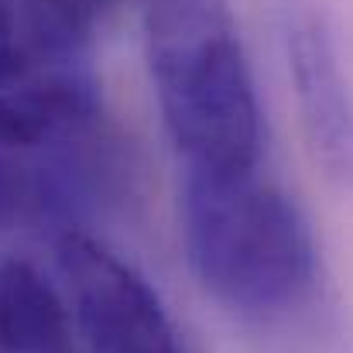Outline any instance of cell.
<instances>
[{"instance_id":"1","label":"cell","mask_w":353,"mask_h":353,"mask_svg":"<svg viewBox=\"0 0 353 353\" xmlns=\"http://www.w3.org/2000/svg\"><path fill=\"white\" fill-rule=\"evenodd\" d=\"M158 110L185 172L261 161V103L230 0H137Z\"/></svg>"},{"instance_id":"2","label":"cell","mask_w":353,"mask_h":353,"mask_svg":"<svg viewBox=\"0 0 353 353\" xmlns=\"http://www.w3.org/2000/svg\"><path fill=\"white\" fill-rule=\"evenodd\" d=\"M182 243L199 285L243 319L288 316L316 288L312 227L302 206L257 168L185 172Z\"/></svg>"},{"instance_id":"3","label":"cell","mask_w":353,"mask_h":353,"mask_svg":"<svg viewBox=\"0 0 353 353\" xmlns=\"http://www.w3.org/2000/svg\"><path fill=\"white\" fill-rule=\"evenodd\" d=\"M59 268L90 353H185L161 295L114 247L69 227Z\"/></svg>"},{"instance_id":"4","label":"cell","mask_w":353,"mask_h":353,"mask_svg":"<svg viewBox=\"0 0 353 353\" xmlns=\"http://www.w3.org/2000/svg\"><path fill=\"white\" fill-rule=\"evenodd\" d=\"M100 120L93 69L38 59L10 0H0V144L45 148L83 137Z\"/></svg>"},{"instance_id":"5","label":"cell","mask_w":353,"mask_h":353,"mask_svg":"<svg viewBox=\"0 0 353 353\" xmlns=\"http://www.w3.org/2000/svg\"><path fill=\"white\" fill-rule=\"evenodd\" d=\"M278 17L312 151L333 179L353 185V90L333 21L319 0H278Z\"/></svg>"},{"instance_id":"6","label":"cell","mask_w":353,"mask_h":353,"mask_svg":"<svg viewBox=\"0 0 353 353\" xmlns=\"http://www.w3.org/2000/svg\"><path fill=\"white\" fill-rule=\"evenodd\" d=\"M0 353H79L65 299L17 254L0 257Z\"/></svg>"},{"instance_id":"7","label":"cell","mask_w":353,"mask_h":353,"mask_svg":"<svg viewBox=\"0 0 353 353\" xmlns=\"http://www.w3.org/2000/svg\"><path fill=\"white\" fill-rule=\"evenodd\" d=\"M117 0H24V34L41 62L59 69H83L97 21Z\"/></svg>"},{"instance_id":"8","label":"cell","mask_w":353,"mask_h":353,"mask_svg":"<svg viewBox=\"0 0 353 353\" xmlns=\"http://www.w3.org/2000/svg\"><path fill=\"white\" fill-rule=\"evenodd\" d=\"M38 196H41L38 182H31L24 175V168L14 165L0 151V230L10 227V223H17L24 216V210L38 203Z\"/></svg>"}]
</instances>
